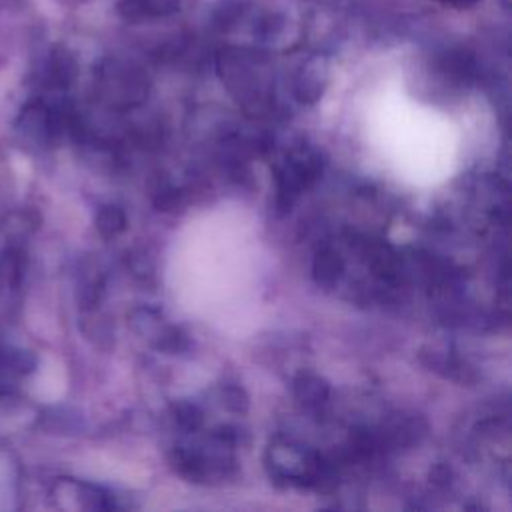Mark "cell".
<instances>
[{
  "instance_id": "6da1fadb",
  "label": "cell",
  "mask_w": 512,
  "mask_h": 512,
  "mask_svg": "<svg viewBox=\"0 0 512 512\" xmlns=\"http://www.w3.org/2000/svg\"><path fill=\"white\" fill-rule=\"evenodd\" d=\"M294 394L302 404L318 406L328 398V386L318 376L300 374L294 382Z\"/></svg>"
},
{
  "instance_id": "7a4b0ae2",
  "label": "cell",
  "mask_w": 512,
  "mask_h": 512,
  "mask_svg": "<svg viewBox=\"0 0 512 512\" xmlns=\"http://www.w3.org/2000/svg\"><path fill=\"white\" fill-rule=\"evenodd\" d=\"M342 272V260L332 250H322L314 260V278L322 286H332Z\"/></svg>"
},
{
  "instance_id": "3957f363",
  "label": "cell",
  "mask_w": 512,
  "mask_h": 512,
  "mask_svg": "<svg viewBox=\"0 0 512 512\" xmlns=\"http://www.w3.org/2000/svg\"><path fill=\"white\" fill-rule=\"evenodd\" d=\"M96 228L106 238L116 236L126 228V216L116 206H102L96 216Z\"/></svg>"
},
{
  "instance_id": "277c9868",
  "label": "cell",
  "mask_w": 512,
  "mask_h": 512,
  "mask_svg": "<svg viewBox=\"0 0 512 512\" xmlns=\"http://www.w3.org/2000/svg\"><path fill=\"white\" fill-rule=\"evenodd\" d=\"M174 414H176V420L180 422V426L188 428V430H196L202 422V414L200 410L190 404V402H180L174 406Z\"/></svg>"
},
{
  "instance_id": "5b68a950",
  "label": "cell",
  "mask_w": 512,
  "mask_h": 512,
  "mask_svg": "<svg viewBox=\"0 0 512 512\" xmlns=\"http://www.w3.org/2000/svg\"><path fill=\"white\" fill-rule=\"evenodd\" d=\"M222 404L230 410H244L248 406V398L240 386H226L222 390Z\"/></svg>"
},
{
  "instance_id": "8992f818",
  "label": "cell",
  "mask_w": 512,
  "mask_h": 512,
  "mask_svg": "<svg viewBox=\"0 0 512 512\" xmlns=\"http://www.w3.org/2000/svg\"><path fill=\"white\" fill-rule=\"evenodd\" d=\"M442 2H452V4H470L474 0H442Z\"/></svg>"
}]
</instances>
